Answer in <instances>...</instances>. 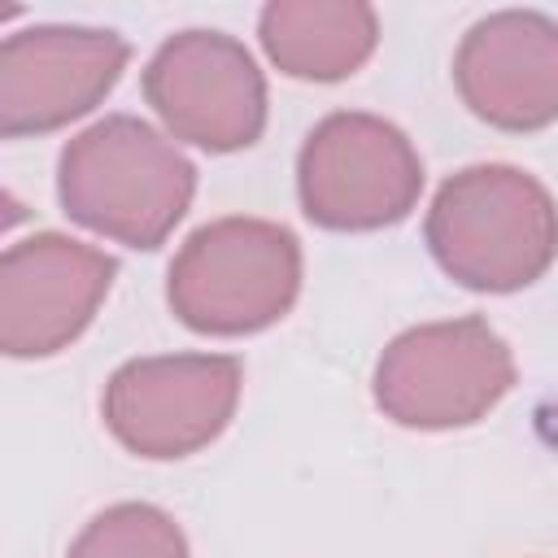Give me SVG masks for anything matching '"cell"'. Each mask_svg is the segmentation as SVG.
Returning <instances> with one entry per match:
<instances>
[{
    "label": "cell",
    "mask_w": 558,
    "mask_h": 558,
    "mask_svg": "<svg viewBox=\"0 0 558 558\" xmlns=\"http://www.w3.org/2000/svg\"><path fill=\"white\" fill-rule=\"evenodd\" d=\"M57 196L87 231L131 248H157L196 196V166L157 126L113 113L61 148Z\"/></svg>",
    "instance_id": "6da1fadb"
},
{
    "label": "cell",
    "mask_w": 558,
    "mask_h": 558,
    "mask_svg": "<svg viewBox=\"0 0 558 558\" xmlns=\"http://www.w3.org/2000/svg\"><path fill=\"white\" fill-rule=\"evenodd\" d=\"M427 248L462 288L519 292L558 257V205L549 187L519 166H466L432 196Z\"/></svg>",
    "instance_id": "7a4b0ae2"
},
{
    "label": "cell",
    "mask_w": 558,
    "mask_h": 558,
    "mask_svg": "<svg viewBox=\"0 0 558 558\" xmlns=\"http://www.w3.org/2000/svg\"><path fill=\"white\" fill-rule=\"evenodd\" d=\"M301 292V244L270 218L196 227L170 262L166 301L201 336H253L279 323Z\"/></svg>",
    "instance_id": "3957f363"
},
{
    "label": "cell",
    "mask_w": 558,
    "mask_h": 558,
    "mask_svg": "<svg viewBox=\"0 0 558 558\" xmlns=\"http://www.w3.org/2000/svg\"><path fill=\"white\" fill-rule=\"evenodd\" d=\"M371 388L401 427H471L514 388V353L480 314L423 323L379 353Z\"/></svg>",
    "instance_id": "277c9868"
},
{
    "label": "cell",
    "mask_w": 558,
    "mask_h": 558,
    "mask_svg": "<svg viewBox=\"0 0 558 558\" xmlns=\"http://www.w3.org/2000/svg\"><path fill=\"white\" fill-rule=\"evenodd\" d=\"M423 192V161L401 126L379 113H327L296 153V196L314 227L379 231L401 222Z\"/></svg>",
    "instance_id": "5b68a950"
},
{
    "label": "cell",
    "mask_w": 558,
    "mask_h": 558,
    "mask_svg": "<svg viewBox=\"0 0 558 558\" xmlns=\"http://www.w3.org/2000/svg\"><path fill=\"white\" fill-rule=\"evenodd\" d=\"M244 366L231 353H157L122 362L100 397L113 440L148 462H170L218 440L235 414Z\"/></svg>",
    "instance_id": "8992f818"
},
{
    "label": "cell",
    "mask_w": 558,
    "mask_h": 558,
    "mask_svg": "<svg viewBox=\"0 0 558 558\" xmlns=\"http://www.w3.org/2000/svg\"><path fill=\"white\" fill-rule=\"evenodd\" d=\"M144 100L170 135L205 153L248 148L266 131V78L253 52L222 31L170 35L144 70Z\"/></svg>",
    "instance_id": "52a82bcc"
},
{
    "label": "cell",
    "mask_w": 558,
    "mask_h": 558,
    "mask_svg": "<svg viewBox=\"0 0 558 558\" xmlns=\"http://www.w3.org/2000/svg\"><path fill=\"white\" fill-rule=\"evenodd\" d=\"M131 48L96 26H31L0 44V135H44L92 113L122 78Z\"/></svg>",
    "instance_id": "ba28073f"
},
{
    "label": "cell",
    "mask_w": 558,
    "mask_h": 558,
    "mask_svg": "<svg viewBox=\"0 0 558 558\" xmlns=\"http://www.w3.org/2000/svg\"><path fill=\"white\" fill-rule=\"evenodd\" d=\"M118 262L74 235L39 231L0 257V349L9 357H52L96 318Z\"/></svg>",
    "instance_id": "9c48e42d"
},
{
    "label": "cell",
    "mask_w": 558,
    "mask_h": 558,
    "mask_svg": "<svg viewBox=\"0 0 558 558\" xmlns=\"http://www.w3.org/2000/svg\"><path fill=\"white\" fill-rule=\"evenodd\" d=\"M453 83L462 105L497 131L558 122V22L536 9L480 17L453 52Z\"/></svg>",
    "instance_id": "30bf717a"
},
{
    "label": "cell",
    "mask_w": 558,
    "mask_h": 558,
    "mask_svg": "<svg viewBox=\"0 0 558 558\" xmlns=\"http://www.w3.org/2000/svg\"><path fill=\"white\" fill-rule=\"evenodd\" d=\"M257 35L283 74L340 83L371 61L379 17L362 0H275L262 9Z\"/></svg>",
    "instance_id": "8fae6325"
},
{
    "label": "cell",
    "mask_w": 558,
    "mask_h": 558,
    "mask_svg": "<svg viewBox=\"0 0 558 558\" xmlns=\"http://www.w3.org/2000/svg\"><path fill=\"white\" fill-rule=\"evenodd\" d=\"M65 558H192V549L174 514L161 506L118 501L74 536Z\"/></svg>",
    "instance_id": "7c38bea8"
}]
</instances>
